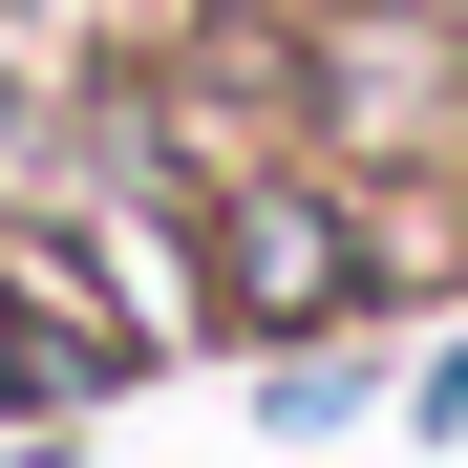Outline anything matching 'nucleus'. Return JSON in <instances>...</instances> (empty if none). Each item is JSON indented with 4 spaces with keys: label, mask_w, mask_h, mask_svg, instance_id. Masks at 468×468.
I'll list each match as a JSON object with an SVG mask.
<instances>
[{
    "label": "nucleus",
    "mask_w": 468,
    "mask_h": 468,
    "mask_svg": "<svg viewBox=\"0 0 468 468\" xmlns=\"http://www.w3.org/2000/svg\"><path fill=\"white\" fill-rule=\"evenodd\" d=\"M213 298H234V320H341V298H362V234H341L320 192H256L234 256H213Z\"/></svg>",
    "instance_id": "nucleus-1"
},
{
    "label": "nucleus",
    "mask_w": 468,
    "mask_h": 468,
    "mask_svg": "<svg viewBox=\"0 0 468 468\" xmlns=\"http://www.w3.org/2000/svg\"><path fill=\"white\" fill-rule=\"evenodd\" d=\"M22 171H43V128H22V107H0V192H22Z\"/></svg>",
    "instance_id": "nucleus-2"
}]
</instances>
